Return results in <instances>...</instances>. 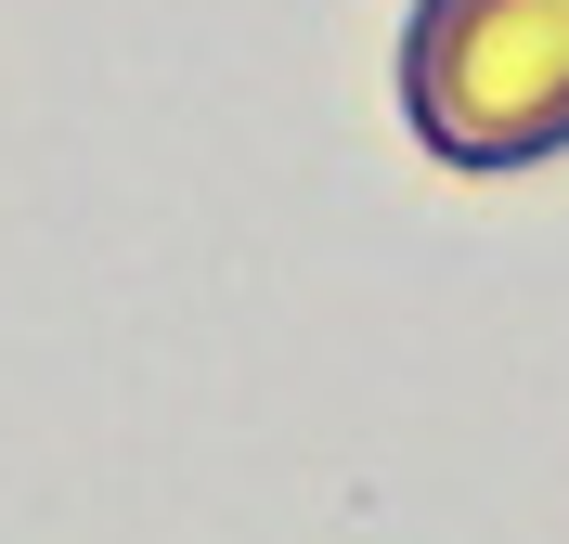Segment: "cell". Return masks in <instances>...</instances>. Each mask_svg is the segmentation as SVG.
I'll list each match as a JSON object with an SVG mask.
<instances>
[{
    "label": "cell",
    "mask_w": 569,
    "mask_h": 544,
    "mask_svg": "<svg viewBox=\"0 0 569 544\" xmlns=\"http://www.w3.org/2000/svg\"><path fill=\"white\" fill-rule=\"evenodd\" d=\"M401 130L466 181L569 156V0H415Z\"/></svg>",
    "instance_id": "6da1fadb"
}]
</instances>
